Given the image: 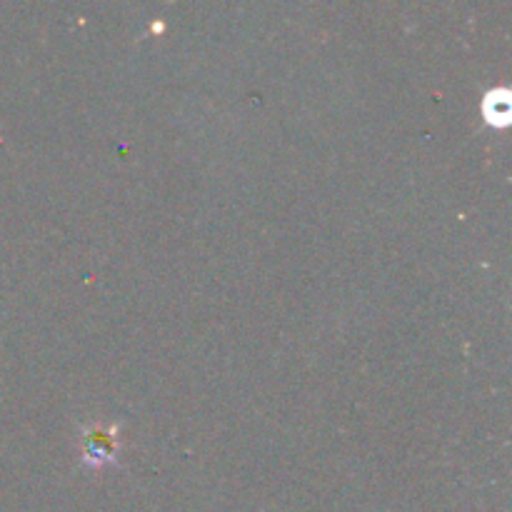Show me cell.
Listing matches in <instances>:
<instances>
[{"instance_id":"obj_1","label":"cell","mask_w":512,"mask_h":512,"mask_svg":"<svg viewBox=\"0 0 512 512\" xmlns=\"http://www.w3.org/2000/svg\"><path fill=\"white\" fill-rule=\"evenodd\" d=\"M85 448H88V458H93L95 463H108V458H115V435L110 430H93L85 438Z\"/></svg>"},{"instance_id":"obj_2","label":"cell","mask_w":512,"mask_h":512,"mask_svg":"<svg viewBox=\"0 0 512 512\" xmlns=\"http://www.w3.org/2000/svg\"><path fill=\"white\" fill-rule=\"evenodd\" d=\"M483 113H485V120H488L490 125H495V128L508 125V118H510L508 93H505V90H493V93H488V98H485L483 103Z\"/></svg>"}]
</instances>
